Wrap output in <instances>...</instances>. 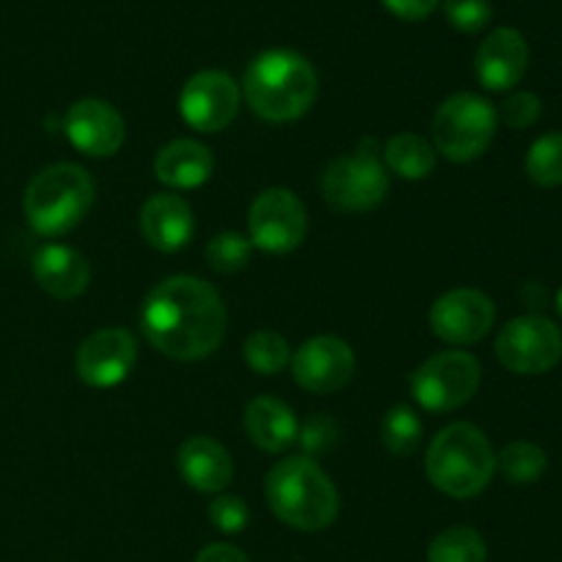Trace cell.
Wrapping results in <instances>:
<instances>
[{
    "mask_svg": "<svg viewBox=\"0 0 562 562\" xmlns=\"http://www.w3.org/2000/svg\"><path fill=\"white\" fill-rule=\"evenodd\" d=\"M296 442H302L307 459L316 453H327V450H333V445L338 442V426H335L333 417L313 415L302 423L300 434H296Z\"/></svg>",
    "mask_w": 562,
    "mask_h": 562,
    "instance_id": "1f68e13d",
    "label": "cell"
},
{
    "mask_svg": "<svg viewBox=\"0 0 562 562\" xmlns=\"http://www.w3.org/2000/svg\"><path fill=\"white\" fill-rule=\"evenodd\" d=\"M245 428L252 445H258L267 453H280V450L291 448L300 434V420L291 412L289 404L272 395H261L252 398L245 409Z\"/></svg>",
    "mask_w": 562,
    "mask_h": 562,
    "instance_id": "44dd1931",
    "label": "cell"
},
{
    "mask_svg": "<svg viewBox=\"0 0 562 562\" xmlns=\"http://www.w3.org/2000/svg\"><path fill=\"white\" fill-rule=\"evenodd\" d=\"M481 387V362L470 351H439L412 376V395L426 412H453Z\"/></svg>",
    "mask_w": 562,
    "mask_h": 562,
    "instance_id": "ba28073f",
    "label": "cell"
},
{
    "mask_svg": "<svg viewBox=\"0 0 562 562\" xmlns=\"http://www.w3.org/2000/svg\"><path fill=\"white\" fill-rule=\"evenodd\" d=\"M497 467L503 472V477L514 486H530V483H538L547 472L549 459L543 453V448H538L536 442H510L505 445L503 453L497 456Z\"/></svg>",
    "mask_w": 562,
    "mask_h": 562,
    "instance_id": "603a6c76",
    "label": "cell"
},
{
    "mask_svg": "<svg viewBox=\"0 0 562 562\" xmlns=\"http://www.w3.org/2000/svg\"><path fill=\"white\" fill-rule=\"evenodd\" d=\"M492 16V0H445V20L459 33L483 31Z\"/></svg>",
    "mask_w": 562,
    "mask_h": 562,
    "instance_id": "f1b7e54d",
    "label": "cell"
},
{
    "mask_svg": "<svg viewBox=\"0 0 562 562\" xmlns=\"http://www.w3.org/2000/svg\"><path fill=\"white\" fill-rule=\"evenodd\" d=\"M527 64H530L527 38L516 27H497L477 47L475 75L488 91H510L527 75Z\"/></svg>",
    "mask_w": 562,
    "mask_h": 562,
    "instance_id": "2e32d148",
    "label": "cell"
},
{
    "mask_svg": "<svg viewBox=\"0 0 562 562\" xmlns=\"http://www.w3.org/2000/svg\"><path fill=\"white\" fill-rule=\"evenodd\" d=\"M390 190V176L373 137L360 140L351 154L333 159L322 176V192L329 209L340 214H362L376 209Z\"/></svg>",
    "mask_w": 562,
    "mask_h": 562,
    "instance_id": "8992f818",
    "label": "cell"
},
{
    "mask_svg": "<svg viewBox=\"0 0 562 562\" xmlns=\"http://www.w3.org/2000/svg\"><path fill=\"white\" fill-rule=\"evenodd\" d=\"M195 562H250L241 549L231 547V543H209L198 552Z\"/></svg>",
    "mask_w": 562,
    "mask_h": 562,
    "instance_id": "836d02e7",
    "label": "cell"
},
{
    "mask_svg": "<svg viewBox=\"0 0 562 562\" xmlns=\"http://www.w3.org/2000/svg\"><path fill=\"white\" fill-rule=\"evenodd\" d=\"M541 113H543L541 99L530 91H519V93H510V97L499 104L497 119H503V124L510 126V130H527V126L538 124Z\"/></svg>",
    "mask_w": 562,
    "mask_h": 562,
    "instance_id": "f546056e",
    "label": "cell"
},
{
    "mask_svg": "<svg viewBox=\"0 0 562 562\" xmlns=\"http://www.w3.org/2000/svg\"><path fill=\"white\" fill-rule=\"evenodd\" d=\"M179 110L192 130L223 132L239 113V88L225 71L203 69L181 88Z\"/></svg>",
    "mask_w": 562,
    "mask_h": 562,
    "instance_id": "7c38bea8",
    "label": "cell"
},
{
    "mask_svg": "<svg viewBox=\"0 0 562 562\" xmlns=\"http://www.w3.org/2000/svg\"><path fill=\"white\" fill-rule=\"evenodd\" d=\"M355 351L335 335H316L305 340L291 357L294 382L307 393L333 395L344 390L355 376Z\"/></svg>",
    "mask_w": 562,
    "mask_h": 562,
    "instance_id": "8fae6325",
    "label": "cell"
},
{
    "mask_svg": "<svg viewBox=\"0 0 562 562\" xmlns=\"http://www.w3.org/2000/svg\"><path fill=\"white\" fill-rule=\"evenodd\" d=\"M209 521L217 527L225 536H236V532L245 530L250 525V508L241 497H217L212 505H209Z\"/></svg>",
    "mask_w": 562,
    "mask_h": 562,
    "instance_id": "4dcf8cb0",
    "label": "cell"
},
{
    "mask_svg": "<svg viewBox=\"0 0 562 562\" xmlns=\"http://www.w3.org/2000/svg\"><path fill=\"white\" fill-rule=\"evenodd\" d=\"M382 5L390 11V14L398 16V20L420 22L426 20L428 14H434L439 0H382Z\"/></svg>",
    "mask_w": 562,
    "mask_h": 562,
    "instance_id": "d6a6232c",
    "label": "cell"
},
{
    "mask_svg": "<svg viewBox=\"0 0 562 562\" xmlns=\"http://www.w3.org/2000/svg\"><path fill=\"white\" fill-rule=\"evenodd\" d=\"M525 170L532 184L560 187L562 184V132L541 135L530 146L525 159Z\"/></svg>",
    "mask_w": 562,
    "mask_h": 562,
    "instance_id": "4316f807",
    "label": "cell"
},
{
    "mask_svg": "<svg viewBox=\"0 0 562 562\" xmlns=\"http://www.w3.org/2000/svg\"><path fill=\"white\" fill-rule=\"evenodd\" d=\"M252 258V241L250 236L239 234V231H225V234L214 236L206 245V261L214 272L234 274L250 263Z\"/></svg>",
    "mask_w": 562,
    "mask_h": 562,
    "instance_id": "83f0119b",
    "label": "cell"
},
{
    "mask_svg": "<svg viewBox=\"0 0 562 562\" xmlns=\"http://www.w3.org/2000/svg\"><path fill=\"white\" fill-rule=\"evenodd\" d=\"M66 137L88 157H113L124 146L126 126L119 110L102 99H80L66 110Z\"/></svg>",
    "mask_w": 562,
    "mask_h": 562,
    "instance_id": "9a60e30c",
    "label": "cell"
},
{
    "mask_svg": "<svg viewBox=\"0 0 562 562\" xmlns=\"http://www.w3.org/2000/svg\"><path fill=\"white\" fill-rule=\"evenodd\" d=\"M267 503L291 530H327L340 514V497L327 472L307 456L274 464L267 475Z\"/></svg>",
    "mask_w": 562,
    "mask_h": 562,
    "instance_id": "3957f363",
    "label": "cell"
},
{
    "mask_svg": "<svg viewBox=\"0 0 562 562\" xmlns=\"http://www.w3.org/2000/svg\"><path fill=\"white\" fill-rule=\"evenodd\" d=\"M214 170V157L203 143L198 140H170L159 148L154 159V173L162 184L173 190H192V187L206 184Z\"/></svg>",
    "mask_w": 562,
    "mask_h": 562,
    "instance_id": "ffe728a7",
    "label": "cell"
},
{
    "mask_svg": "<svg viewBox=\"0 0 562 562\" xmlns=\"http://www.w3.org/2000/svg\"><path fill=\"white\" fill-rule=\"evenodd\" d=\"M140 327L159 355L192 362L220 349L228 313L212 283L192 274H173L146 296Z\"/></svg>",
    "mask_w": 562,
    "mask_h": 562,
    "instance_id": "6da1fadb",
    "label": "cell"
},
{
    "mask_svg": "<svg viewBox=\"0 0 562 562\" xmlns=\"http://www.w3.org/2000/svg\"><path fill=\"white\" fill-rule=\"evenodd\" d=\"M250 241L252 247L263 252H283L296 250L305 241L307 234V212L305 203L285 187H272L263 190L250 206Z\"/></svg>",
    "mask_w": 562,
    "mask_h": 562,
    "instance_id": "30bf717a",
    "label": "cell"
},
{
    "mask_svg": "<svg viewBox=\"0 0 562 562\" xmlns=\"http://www.w3.org/2000/svg\"><path fill=\"white\" fill-rule=\"evenodd\" d=\"M176 467L187 486L203 494L225 492L234 481V461L228 450L212 437H190L176 450Z\"/></svg>",
    "mask_w": 562,
    "mask_h": 562,
    "instance_id": "ac0fdd59",
    "label": "cell"
},
{
    "mask_svg": "<svg viewBox=\"0 0 562 562\" xmlns=\"http://www.w3.org/2000/svg\"><path fill=\"white\" fill-rule=\"evenodd\" d=\"M497 110L477 93H453L434 113V148L450 162L483 157L497 135Z\"/></svg>",
    "mask_w": 562,
    "mask_h": 562,
    "instance_id": "52a82bcc",
    "label": "cell"
},
{
    "mask_svg": "<svg viewBox=\"0 0 562 562\" xmlns=\"http://www.w3.org/2000/svg\"><path fill=\"white\" fill-rule=\"evenodd\" d=\"M33 278L55 300H77L91 283V269L75 247L44 245L33 256Z\"/></svg>",
    "mask_w": 562,
    "mask_h": 562,
    "instance_id": "d6986e66",
    "label": "cell"
},
{
    "mask_svg": "<svg viewBox=\"0 0 562 562\" xmlns=\"http://www.w3.org/2000/svg\"><path fill=\"white\" fill-rule=\"evenodd\" d=\"M497 360L519 376H541L562 360V333L543 316H519L499 329Z\"/></svg>",
    "mask_w": 562,
    "mask_h": 562,
    "instance_id": "9c48e42d",
    "label": "cell"
},
{
    "mask_svg": "<svg viewBox=\"0 0 562 562\" xmlns=\"http://www.w3.org/2000/svg\"><path fill=\"white\" fill-rule=\"evenodd\" d=\"M137 362V340L130 329L110 327L88 335L75 357L77 376L88 387H115L132 373Z\"/></svg>",
    "mask_w": 562,
    "mask_h": 562,
    "instance_id": "5bb4252c",
    "label": "cell"
},
{
    "mask_svg": "<svg viewBox=\"0 0 562 562\" xmlns=\"http://www.w3.org/2000/svg\"><path fill=\"white\" fill-rule=\"evenodd\" d=\"M384 165L406 181H423L437 168V148L426 137L401 132L384 146Z\"/></svg>",
    "mask_w": 562,
    "mask_h": 562,
    "instance_id": "7402d4cb",
    "label": "cell"
},
{
    "mask_svg": "<svg viewBox=\"0 0 562 562\" xmlns=\"http://www.w3.org/2000/svg\"><path fill=\"white\" fill-rule=\"evenodd\" d=\"M97 187L80 165L58 162L36 173L27 184L22 209L38 236H64L91 212Z\"/></svg>",
    "mask_w": 562,
    "mask_h": 562,
    "instance_id": "5b68a950",
    "label": "cell"
},
{
    "mask_svg": "<svg viewBox=\"0 0 562 562\" xmlns=\"http://www.w3.org/2000/svg\"><path fill=\"white\" fill-rule=\"evenodd\" d=\"M497 307L483 291L453 289L431 305V333L450 346H470L486 338Z\"/></svg>",
    "mask_w": 562,
    "mask_h": 562,
    "instance_id": "4fadbf2b",
    "label": "cell"
},
{
    "mask_svg": "<svg viewBox=\"0 0 562 562\" xmlns=\"http://www.w3.org/2000/svg\"><path fill=\"white\" fill-rule=\"evenodd\" d=\"M428 562H486V541L472 527H448L428 543Z\"/></svg>",
    "mask_w": 562,
    "mask_h": 562,
    "instance_id": "cb8c5ba5",
    "label": "cell"
},
{
    "mask_svg": "<svg viewBox=\"0 0 562 562\" xmlns=\"http://www.w3.org/2000/svg\"><path fill=\"white\" fill-rule=\"evenodd\" d=\"M423 442V423L412 406L398 404L384 415L382 420V445L398 459L415 453Z\"/></svg>",
    "mask_w": 562,
    "mask_h": 562,
    "instance_id": "484cf974",
    "label": "cell"
},
{
    "mask_svg": "<svg viewBox=\"0 0 562 562\" xmlns=\"http://www.w3.org/2000/svg\"><path fill=\"white\" fill-rule=\"evenodd\" d=\"M554 307H558V313H560V318H562V289L558 291V300H554Z\"/></svg>",
    "mask_w": 562,
    "mask_h": 562,
    "instance_id": "e575fe53",
    "label": "cell"
},
{
    "mask_svg": "<svg viewBox=\"0 0 562 562\" xmlns=\"http://www.w3.org/2000/svg\"><path fill=\"white\" fill-rule=\"evenodd\" d=\"M143 239L159 252H179L195 234V214L181 195L159 192L140 209Z\"/></svg>",
    "mask_w": 562,
    "mask_h": 562,
    "instance_id": "e0dca14e",
    "label": "cell"
},
{
    "mask_svg": "<svg viewBox=\"0 0 562 562\" xmlns=\"http://www.w3.org/2000/svg\"><path fill=\"white\" fill-rule=\"evenodd\" d=\"M316 97V69L294 49H267L245 71L247 104L252 113L272 124L302 119Z\"/></svg>",
    "mask_w": 562,
    "mask_h": 562,
    "instance_id": "7a4b0ae2",
    "label": "cell"
},
{
    "mask_svg": "<svg viewBox=\"0 0 562 562\" xmlns=\"http://www.w3.org/2000/svg\"><path fill=\"white\" fill-rule=\"evenodd\" d=\"M241 355H245L250 371L261 373V376H274V373H280L291 362V346L280 333L258 329V333H252L245 340Z\"/></svg>",
    "mask_w": 562,
    "mask_h": 562,
    "instance_id": "d4e9b609",
    "label": "cell"
},
{
    "mask_svg": "<svg viewBox=\"0 0 562 562\" xmlns=\"http://www.w3.org/2000/svg\"><path fill=\"white\" fill-rule=\"evenodd\" d=\"M497 456L486 434L472 423H453L434 437L426 453V475L442 494L472 499L492 483Z\"/></svg>",
    "mask_w": 562,
    "mask_h": 562,
    "instance_id": "277c9868",
    "label": "cell"
}]
</instances>
